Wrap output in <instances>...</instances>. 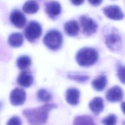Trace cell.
Here are the masks:
<instances>
[{
  "label": "cell",
  "instance_id": "484cf974",
  "mask_svg": "<svg viewBox=\"0 0 125 125\" xmlns=\"http://www.w3.org/2000/svg\"><path fill=\"white\" fill-rule=\"evenodd\" d=\"M88 2L92 5L95 6H97L100 5L102 1L103 0H88Z\"/></svg>",
  "mask_w": 125,
  "mask_h": 125
},
{
  "label": "cell",
  "instance_id": "44dd1931",
  "mask_svg": "<svg viewBox=\"0 0 125 125\" xmlns=\"http://www.w3.org/2000/svg\"><path fill=\"white\" fill-rule=\"evenodd\" d=\"M37 96L39 101L42 102H48L51 100L52 97L51 93L43 88L38 91Z\"/></svg>",
  "mask_w": 125,
  "mask_h": 125
},
{
  "label": "cell",
  "instance_id": "277c9868",
  "mask_svg": "<svg viewBox=\"0 0 125 125\" xmlns=\"http://www.w3.org/2000/svg\"><path fill=\"white\" fill-rule=\"evenodd\" d=\"M41 25L37 21H30L24 28L23 34L26 40L30 42H35L42 35Z\"/></svg>",
  "mask_w": 125,
  "mask_h": 125
},
{
  "label": "cell",
  "instance_id": "5bb4252c",
  "mask_svg": "<svg viewBox=\"0 0 125 125\" xmlns=\"http://www.w3.org/2000/svg\"><path fill=\"white\" fill-rule=\"evenodd\" d=\"M89 107L94 114L98 115L103 111L104 108V100L103 98L100 97L94 98L89 102Z\"/></svg>",
  "mask_w": 125,
  "mask_h": 125
},
{
  "label": "cell",
  "instance_id": "d6986e66",
  "mask_svg": "<svg viewBox=\"0 0 125 125\" xmlns=\"http://www.w3.org/2000/svg\"><path fill=\"white\" fill-rule=\"evenodd\" d=\"M32 63L31 59L27 55L20 56L17 60L16 64L18 67L21 70H26Z\"/></svg>",
  "mask_w": 125,
  "mask_h": 125
},
{
  "label": "cell",
  "instance_id": "e0dca14e",
  "mask_svg": "<svg viewBox=\"0 0 125 125\" xmlns=\"http://www.w3.org/2000/svg\"><path fill=\"white\" fill-rule=\"evenodd\" d=\"M107 83L106 76L104 74H101L94 79L91 82L93 88L96 91H101L104 90Z\"/></svg>",
  "mask_w": 125,
  "mask_h": 125
},
{
  "label": "cell",
  "instance_id": "ba28073f",
  "mask_svg": "<svg viewBox=\"0 0 125 125\" xmlns=\"http://www.w3.org/2000/svg\"><path fill=\"white\" fill-rule=\"evenodd\" d=\"M123 89L119 86H114L109 88L105 93V98L109 102L121 101L124 98Z\"/></svg>",
  "mask_w": 125,
  "mask_h": 125
},
{
  "label": "cell",
  "instance_id": "7a4b0ae2",
  "mask_svg": "<svg viewBox=\"0 0 125 125\" xmlns=\"http://www.w3.org/2000/svg\"><path fill=\"white\" fill-rule=\"evenodd\" d=\"M99 54L97 51L91 47H84L78 51L76 55V60L81 66H89L94 64L98 60Z\"/></svg>",
  "mask_w": 125,
  "mask_h": 125
},
{
  "label": "cell",
  "instance_id": "f546056e",
  "mask_svg": "<svg viewBox=\"0 0 125 125\" xmlns=\"http://www.w3.org/2000/svg\"><path fill=\"white\" fill-rule=\"evenodd\" d=\"M122 125H125V122H124V123H123V124H122Z\"/></svg>",
  "mask_w": 125,
  "mask_h": 125
},
{
  "label": "cell",
  "instance_id": "9a60e30c",
  "mask_svg": "<svg viewBox=\"0 0 125 125\" xmlns=\"http://www.w3.org/2000/svg\"><path fill=\"white\" fill-rule=\"evenodd\" d=\"M80 28L78 22L75 20L68 21L64 24V30L65 33L71 37H75L78 35Z\"/></svg>",
  "mask_w": 125,
  "mask_h": 125
},
{
  "label": "cell",
  "instance_id": "9c48e42d",
  "mask_svg": "<svg viewBox=\"0 0 125 125\" xmlns=\"http://www.w3.org/2000/svg\"><path fill=\"white\" fill-rule=\"evenodd\" d=\"M11 22L18 28H22L25 25L27 21L24 14L20 10L16 9L13 10L10 15Z\"/></svg>",
  "mask_w": 125,
  "mask_h": 125
},
{
  "label": "cell",
  "instance_id": "8fae6325",
  "mask_svg": "<svg viewBox=\"0 0 125 125\" xmlns=\"http://www.w3.org/2000/svg\"><path fill=\"white\" fill-rule=\"evenodd\" d=\"M45 11L50 18L54 19L61 14V5L56 1H50L45 4Z\"/></svg>",
  "mask_w": 125,
  "mask_h": 125
},
{
  "label": "cell",
  "instance_id": "5b68a950",
  "mask_svg": "<svg viewBox=\"0 0 125 125\" xmlns=\"http://www.w3.org/2000/svg\"><path fill=\"white\" fill-rule=\"evenodd\" d=\"M80 23L83 32L86 35L90 36L95 33L98 28V24L91 18L84 15L80 17Z\"/></svg>",
  "mask_w": 125,
  "mask_h": 125
},
{
  "label": "cell",
  "instance_id": "2e32d148",
  "mask_svg": "<svg viewBox=\"0 0 125 125\" xmlns=\"http://www.w3.org/2000/svg\"><path fill=\"white\" fill-rule=\"evenodd\" d=\"M24 42L23 35L19 32H14L11 34L8 38V44L13 47L21 46Z\"/></svg>",
  "mask_w": 125,
  "mask_h": 125
},
{
  "label": "cell",
  "instance_id": "6da1fadb",
  "mask_svg": "<svg viewBox=\"0 0 125 125\" xmlns=\"http://www.w3.org/2000/svg\"><path fill=\"white\" fill-rule=\"evenodd\" d=\"M58 107L54 104H46L35 108L25 109L22 114L30 125H43L47 121L49 112Z\"/></svg>",
  "mask_w": 125,
  "mask_h": 125
},
{
  "label": "cell",
  "instance_id": "603a6c76",
  "mask_svg": "<svg viewBox=\"0 0 125 125\" xmlns=\"http://www.w3.org/2000/svg\"><path fill=\"white\" fill-rule=\"evenodd\" d=\"M117 121V117L115 114H109L103 118L101 123L104 125H115Z\"/></svg>",
  "mask_w": 125,
  "mask_h": 125
},
{
  "label": "cell",
  "instance_id": "d4e9b609",
  "mask_svg": "<svg viewBox=\"0 0 125 125\" xmlns=\"http://www.w3.org/2000/svg\"><path fill=\"white\" fill-rule=\"evenodd\" d=\"M6 125H22V121L19 117L13 116L8 120Z\"/></svg>",
  "mask_w": 125,
  "mask_h": 125
},
{
  "label": "cell",
  "instance_id": "4fadbf2b",
  "mask_svg": "<svg viewBox=\"0 0 125 125\" xmlns=\"http://www.w3.org/2000/svg\"><path fill=\"white\" fill-rule=\"evenodd\" d=\"M80 92L77 88L70 87L68 88L65 94V100L67 103L72 105H76L79 103Z\"/></svg>",
  "mask_w": 125,
  "mask_h": 125
},
{
  "label": "cell",
  "instance_id": "cb8c5ba5",
  "mask_svg": "<svg viewBox=\"0 0 125 125\" xmlns=\"http://www.w3.org/2000/svg\"><path fill=\"white\" fill-rule=\"evenodd\" d=\"M117 74L120 82L125 84V66L122 65H118Z\"/></svg>",
  "mask_w": 125,
  "mask_h": 125
},
{
  "label": "cell",
  "instance_id": "30bf717a",
  "mask_svg": "<svg viewBox=\"0 0 125 125\" xmlns=\"http://www.w3.org/2000/svg\"><path fill=\"white\" fill-rule=\"evenodd\" d=\"M104 15L109 19L114 20H121L124 17L121 9L117 5H109L103 8Z\"/></svg>",
  "mask_w": 125,
  "mask_h": 125
},
{
  "label": "cell",
  "instance_id": "8992f818",
  "mask_svg": "<svg viewBox=\"0 0 125 125\" xmlns=\"http://www.w3.org/2000/svg\"><path fill=\"white\" fill-rule=\"evenodd\" d=\"M105 43L111 50L117 51L122 46V40L120 36L114 31L107 34L105 36Z\"/></svg>",
  "mask_w": 125,
  "mask_h": 125
},
{
  "label": "cell",
  "instance_id": "4316f807",
  "mask_svg": "<svg viewBox=\"0 0 125 125\" xmlns=\"http://www.w3.org/2000/svg\"><path fill=\"white\" fill-rule=\"evenodd\" d=\"M71 2L75 5H80L82 4L84 0H70Z\"/></svg>",
  "mask_w": 125,
  "mask_h": 125
},
{
  "label": "cell",
  "instance_id": "52a82bcc",
  "mask_svg": "<svg viewBox=\"0 0 125 125\" xmlns=\"http://www.w3.org/2000/svg\"><path fill=\"white\" fill-rule=\"evenodd\" d=\"M26 95L24 90L20 87H16L12 90L10 94V101L14 106L22 105L25 102Z\"/></svg>",
  "mask_w": 125,
  "mask_h": 125
},
{
  "label": "cell",
  "instance_id": "3957f363",
  "mask_svg": "<svg viewBox=\"0 0 125 125\" xmlns=\"http://www.w3.org/2000/svg\"><path fill=\"white\" fill-rule=\"evenodd\" d=\"M63 37L62 33L57 30L53 29L47 32L43 39V42L49 49L56 51L62 46Z\"/></svg>",
  "mask_w": 125,
  "mask_h": 125
},
{
  "label": "cell",
  "instance_id": "f1b7e54d",
  "mask_svg": "<svg viewBox=\"0 0 125 125\" xmlns=\"http://www.w3.org/2000/svg\"><path fill=\"white\" fill-rule=\"evenodd\" d=\"M2 105V103H1V102H0V108H1Z\"/></svg>",
  "mask_w": 125,
  "mask_h": 125
},
{
  "label": "cell",
  "instance_id": "ffe728a7",
  "mask_svg": "<svg viewBox=\"0 0 125 125\" xmlns=\"http://www.w3.org/2000/svg\"><path fill=\"white\" fill-rule=\"evenodd\" d=\"M73 125H96L93 119L86 115L76 117L73 121Z\"/></svg>",
  "mask_w": 125,
  "mask_h": 125
},
{
  "label": "cell",
  "instance_id": "ac0fdd59",
  "mask_svg": "<svg viewBox=\"0 0 125 125\" xmlns=\"http://www.w3.org/2000/svg\"><path fill=\"white\" fill-rule=\"evenodd\" d=\"M39 9L38 3L34 0L26 1L22 7V10L26 13L32 14L36 13Z\"/></svg>",
  "mask_w": 125,
  "mask_h": 125
},
{
  "label": "cell",
  "instance_id": "7402d4cb",
  "mask_svg": "<svg viewBox=\"0 0 125 125\" xmlns=\"http://www.w3.org/2000/svg\"><path fill=\"white\" fill-rule=\"evenodd\" d=\"M67 77L69 79L79 83H84L89 79V76L83 74H69Z\"/></svg>",
  "mask_w": 125,
  "mask_h": 125
},
{
  "label": "cell",
  "instance_id": "7c38bea8",
  "mask_svg": "<svg viewBox=\"0 0 125 125\" xmlns=\"http://www.w3.org/2000/svg\"><path fill=\"white\" fill-rule=\"evenodd\" d=\"M33 80L31 72L26 70H23L20 73L17 79V82L19 85L28 88L32 84Z\"/></svg>",
  "mask_w": 125,
  "mask_h": 125
},
{
  "label": "cell",
  "instance_id": "83f0119b",
  "mask_svg": "<svg viewBox=\"0 0 125 125\" xmlns=\"http://www.w3.org/2000/svg\"><path fill=\"white\" fill-rule=\"evenodd\" d=\"M121 108L123 112L124 113V114H125V102L122 103L121 104Z\"/></svg>",
  "mask_w": 125,
  "mask_h": 125
}]
</instances>
